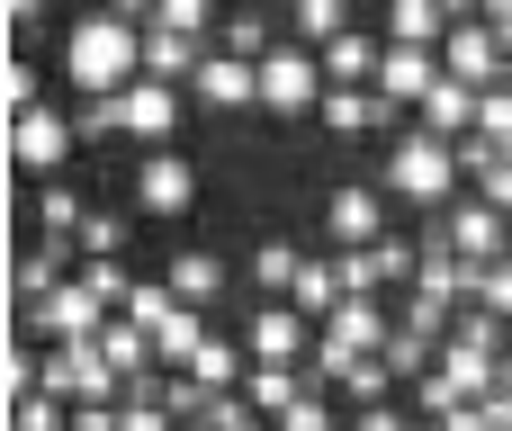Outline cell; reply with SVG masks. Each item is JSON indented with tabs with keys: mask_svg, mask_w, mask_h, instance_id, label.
Listing matches in <instances>:
<instances>
[{
	"mask_svg": "<svg viewBox=\"0 0 512 431\" xmlns=\"http://www.w3.org/2000/svg\"><path fill=\"white\" fill-rule=\"evenodd\" d=\"M477 99H486V90L441 81V90L423 99V117H414V126H423V135H441V144H468V135H477Z\"/></svg>",
	"mask_w": 512,
	"mask_h": 431,
	"instance_id": "d6986e66",
	"label": "cell"
},
{
	"mask_svg": "<svg viewBox=\"0 0 512 431\" xmlns=\"http://www.w3.org/2000/svg\"><path fill=\"white\" fill-rule=\"evenodd\" d=\"M189 90H198V108H261V63H234V54H207Z\"/></svg>",
	"mask_w": 512,
	"mask_h": 431,
	"instance_id": "9a60e30c",
	"label": "cell"
},
{
	"mask_svg": "<svg viewBox=\"0 0 512 431\" xmlns=\"http://www.w3.org/2000/svg\"><path fill=\"white\" fill-rule=\"evenodd\" d=\"M468 306H486L495 324H512V261H495V270H468Z\"/></svg>",
	"mask_w": 512,
	"mask_h": 431,
	"instance_id": "1f68e13d",
	"label": "cell"
},
{
	"mask_svg": "<svg viewBox=\"0 0 512 431\" xmlns=\"http://www.w3.org/2000/svg\"><path fill=\"white\" fill-rule=\"evenodd\" d=\"M162 279H171V297H180V306H198V315H207V306L225 297V279H234V270H225L216 252H171V270H162Z\"/></svg>",
	"mask_w": 512,
	"mask_h": 431,
	"instance_id": "ffe728a7",
	"label": "cell"
},
{
	"mask_svg": "<svg viewBox=\"0 0 512 431\" xmlns=\"http://www.w3.org/2000/svg\"><path fill=\"white\" fill-rule=\"evenodd\" d=\"M99 333H108V306H99L81 279H63L54 297L18 306V342H36V351H63V342H99Z\"/></svg>",
	"mask_w": 512,
	"mask_h": 431,
	"instance_id": "3957f363",
	"label": "cell"
},
{
	"mask_svg": "<svg viewBox=\"0 0 512 431\" xmlns=\"http://www.w3.org/2000/svg\"><path fill=\"white\" fill-rule=\"evenodd\" d=\"M306 369H315V360H306ZM315 387L342 396V405H360V414H378V405L396 396V369H387V360H342V369H315Z\"/></svg>",
	"mask_w": 512,
	"mask_h": 431,
	"instance_id": "e0dca14e",
	"label": "cell"
},
{
	"mask_svg": "<svg viewBox=\"0 0 512 431\" xmlns=\"http://www.w3.org/2000/svg\"><path fill=\"white\" fill-rule=\"evenodd\" d=\"M234 431H270V423H234Z\"/></svg>",
	"mask_w": 512,
	"mask_h": 431,
	"instance_id": "ee69618b",
	"label": "cell"
},
{
	"mask_svg": "<svg viewBox=\"0 0 512 431\" xmlns=\"http://www.w3.org/2000/svg\"><path fill=\"white\" fill-rule=\"evenodd\" d=\"M324 234H333V252H378V243H387V189L342 180V189L324 198Z\"/></svg>",
	"mask_w": 512,
	"mask_h": 431,
	"instance_id": "30bf717a",
	"label": "cell"
},
{
	"mask_svg": "<svg viewBox=\"0 0 512 431\" xmlns=\"http://www.w3.org/2000/svg\"><path fill=\"white\" fill-rule=\"evenodd\" d=\"M297 270H306V252H297V243H261V252H252V288H261V297H288V288H297Z\"/></svg>",
	"mask_w": 512,
	"mask_h": 431,
	"instance_id": "f1b7e54d",
	"label": "cell"
},
{
	"mask_svg": "<svg viewBox=\"0 0 512 431\" xmlns=\"http://www.w3.org/2000/svg\"><path fill=\"white\" fill-rule=\"evenodd\" d=\"M441 431H495V405H459V414H450Z\"/></svg>",
	"mask_w": 512,
	"mask_h": 431,
	"instance_id": "ab89813d",
	"label": "cell"
},
{
	"mask_svg": "<svg viewBox=\"0 0 512 431\" xmlns=\"http://www.w3.org/2000/svg\"><path fill=\"white\" fill-rule=\"evenodd\" d=\"M81 225H90V198H81L72 180H45V189H36V234H72V243H81Z\"/></svg>",
	"mask_w": 512,
	"mask_h": 431,
	"instance_id": "4316f807",
	"label": "cell"
},
{
	"mask_svg": "<svg viewBox=\"0 0 512 431\" xmlns=\"http://www.w3.org/2000/svg\"><path fill=\"white\" fill-rule=\"evenodd\" d=\"M306 396H315V369H252V378H243V405H252L261 423H279V414L306 405Z\"/></svg>",
	"mask_w": 512,
	"mask_h": 431,
	"instance_id": "44dd1931",
	"label": "cell"
},
{
	"mask_svg": "<svg viewBox=\"0 0 512 431\" xmlns=\"http://www.w3.org/2000/svg\"><path fill=\"white\" fill-rule=\"evenodd\" d=\"M333 99V81H324V54H306V45H279L270 63H261V108L270 117H315Z\"/></svg>",
	"mask_w": 512,
	"mask_h": 431,
	"instance_id": "8992f818",
	"label": "cell"
},
{
	"mask_svg": "<svg viewBox=\"0 0 512 431\" xmlns=\"http://www.w3.org/2000/svg\"><path fill=\"white\" fill-rule=\"evenodd\" d=\"M459 405H495V387H504V360H486V351H468V342H441V369H432Z\"/></svg>",
	"mask_w": 512,
	"mask_h": 431,
	"instance_id": "2e32d148",
	"label": "cell"
},
{
	"mask_svg": "<svg viewBox=\"0 0 512 431\" xmlns=\"http://www.w3.org/2000/svg\"><path fill=\"white\" fill-rule=\"evenodd\" d=\"M144 27H171V36H198V45H216L225 9H216V0H153V9H144Z\"/></svg>",
	"mask_w": 512,
	"mask_h": 431,
	"instance_id": "484cf974",
	"label": "cell"
},
{
	"mask_svg": "<svg viewBox=\"0 0 512 431\" xmlns=\"http://www.w3.org/2000/svg\"><path fill=\"white\" fill-rule=\"evenodd\" d=\"M81 153V126H72V108H36V117H9V162H18V180H63V162Z\"/></svg>",
	"mask_w": 512,
	"mask_h": 431,
	"instance_id": "5b68a950",
	"label": "cell"
},
{
	"mask_svg": "<svg viewBox=\"0 0 512 431\" xmlns=\"http://www.w3.org/2000/svg\"><path fill=\"white\" fill-rule=\"evenodd\" d=\"M423 431H441V423H423Z\"/></svg>",
	"mask_w": 512,
	"mask_h": 431,
	"instance_id": "f6af8a7d",
	"label": "cell"
},
{
	"mask_svg": "<svg viewBox=\"0 0 512 431\" xmlns=\"http://www.w3.org/2000/svg\"><path fill=\"white\" fill-rule=\"evenodd\" d=\"M441 72H450L459 90H504V45H495L486 9H459V27H450V45H441Z\"/></svg>",
	"mask_w": 512,
	"mask_h": 431,
	"instance_id": "9c48e42d",
	"label": "cell"
},
{
	"mask_svg": "<svg viewBox=\"0 0 512 431\" xmlns=\"http://www.w3.org/2000/svg\"><path fill=\"white\" fill-rule=\"evenodd\" d=\"M72 126H81V144H117V135H126L117 99H72Z\"/></svg>",
	"mask_w": 512,
	"mask_h": 431,
	"instance_id": "836d02e7",
	"label": "cell"
},
{
	"mask_svg": "<svg viewBox=\"0 0 512 431\" xmlns=\"http://www.w3.org/2000/svg\"><path fill=\"white\" fill-rule=\"evenodd\" d=\"M333 270H342V297H378L387 288V261L378 252H333Z\"/></svg>",
	"mask_w": 512,
	"mask_h": 431,
	"instance_id": "e575fe53",
	"label": "cell"
},
{
	"mask_svg": "<svg viewBox=\"0 0 512 431\" xmlns=\"http://www.w3.org/2000/svg\"><path fill=\"white\" fill-rule=\"evenodd\" d=\"M288 306H297V315H306V324H333V315H342V306H351V297H342V270H333V261H315V252H306V270H297V288H288Z\"/></svg>",
	"mask_w": 512,
	"mask_h": 431,
	"instance_id": "7402d4cb",
	"label": "cell"
},
{
	"mask_svg": "<svg viewBox=\"0 0 512 431\" xmlns=\"http://www.w3.org/2000/svg\"><path fill=\"white\" fill-rule=\"evenodd\" d=\"M459 27V0H396L387 9V45H414V54H441Z\"/></svg>",
	"mask_w": 512,
	"mask_h": 431,
	"instance_id": "5bb4252c",
	"label": "cell"
},
{
	"mask_svg": "<svg viewBox=\"0 0 512 431\" xmlns=\"http://www.w3.org/2000/svg\"><path fill=\"white\" fill-rule=\"evenodd\" d=\"M243 351H252V369H306V360H315V324H306L288 297H261Z\"/></svg>",
	"mask_w": 512,
	"mask_h": 431,
	"instance_id": "52a82bcc",
	"label": "cell"
},
{
	"mask_svg": "<svg viewBox=\"0 0 512 431\" xmlns=\"http://www.w3.org/2000/svg\"><path fill=\"white\" fill-rule=\"evenodd\" d=\"M36 27H45V9H36V0H9V54H27Z\"/></svg>",
	"mask_w": 512,
	"mask_h": 431,
	"instance_id": "74e56055",
	"label": "cell"
},
{
	"mask_svg": "<svg viewBox=\"0 0 512 431\" xmlns=\"http://www.w3.org/2000/svg\"><path fill=\"white\" fill-rule=\"evenodd\" d=\"M9 431H72V405H54V396H27V405H9Z\"/></svg>",
	"mask_w": 512,
	"mask_h": 431,
	"instance_id": "d590c367",
	"label": "cell"
},
{
	"mask_svg": "<svg viewBox=\"0 0 512 431\" xmlns=\"http://www.w3.org/2000/svg\"><path fill=\"white\" fill-rule=\"evenodd\" d=\"M441 234H450V252H459L468 270H495V261H512V216H504V207H486V198L450 207V216H441Z\"/></svg>",
	"mask_w": 512,
	"mask_h": 431,
	"instance_id": "8fae6325",
	"label": "cell"
},
{
	"mask_svg": "<svg viewBox=\"0 0 512 431\" xmlns=\"http://www.w3.org/2000/svg\"><path fill=\"white\" fill-rule=\"evenodd\" d=\"M99 360H108V369H117L126 387H135L144 369H162V351H153V333H135L126 315H108V333H99Z\"/></svg>",
	"mask_w": 512,
	"mask_h": 431,
	"instance_id": "d4e9b609",
	"label": "cell"
},
{
	"mask_svg": "<svg viewBox=\"0 0 512 431\" xmlns=\"http://www.w3.org/2000/svg\"><path fill=\"white\" fill-rule=\"evenodd\" d=\"M207 54H216V45H198V36H171V27H144V81H171V90H189Z\"/></svg>",
	"mask_w": 512,
	"mask_h": 431,
	"instance_id": "ac0fdd59",
	"label": "cell"
},
{
	"mask_svg": "<svg viewBox=\"0 0 512 431\" xmlns=\"http://www.w3.org/2000/svg\"><path fill=\"white\" fill-rule=\"evenodd\" d=\"M126 198H135V216L171 225V216H189V207H198V162H189V153H144Z\"/></svg>",
	"mask_w": 512,
	"mask_h": 431,
	"instance_id": "ba28073f",
	"label": "cell"
},
{
	"mask_svg": "<svg viewBox=\"0 0 512 431\" xmlns=\"http://www.w3.org/2000/svg\"><path fill=\"white\" fill-rule=\"evenodd\" d=\"M342 36H351V9H342V0H297V9H288V45L324 54V45H342Z\"/></svg>",
	"mask_w": 512,
	"mask_h": 431,
	"instance_id": "603a6c76",
	"label": "cell"
},
{
	"mask_svg": "<svg viewBox=\"0 0 512 431\" xmlns=\"http://www.w3.org/2000/svg\"><path fill=\"white\" fill-rule=\"evenodd\" d=\"M126 423V405H72V431H117Z\"/></svg>",
	"mask_w": 512,
	"mask_h": 431,
	"instance_id": "f35d334b",
	"label": "cell"
},
{
	"mask_svg": "<svg viewBox=\"0 0 512 431\" xmlns=\"http://www.w3.org/2000/svg\"><path fill=\"white\" fill-rule=\"evenodd\" d=\"M126 252V216L117 207H90V225H81V261H117Z\"/></svg>",
	"mask_w": 512,
	"mask_h": 431,
	"instance_id": "d6a6232c",
	"label": "cell"
},
{
	"mask_svg": "<svg viewBox=\"0 0 512 431\" xmlns=\"http://www.w3.org/2000/svg\"><path fill=\"white\" fill-rule=\"evenodd\" d=\"M270 431H333V396L315 387L306 405H288V414H279V423H270Z\"/></svg>",
	"mask_w": 512,
	"mask_h": 431,
	"instance_id": "8d00e7d4",
	"label": "cell"
},
{
	"mask_svg": "<svg viewBox=\"0 0 512 431\" xmlns=\"http://www.w3.org/2000/svg\"><path fill=\"white\" fill-rule=\"evenodd\" d=\"M351 431H423V423H405L396 405H378V414H360V423H351Z\"/></svg>",
	"mask_w": 512,
	"mask_h": 431,
	"instance_id": "b9f144b4",
	"label": "cell"
},
{
	"mask_svg": "<svg viewBox=\"0 0 512 431\" xmlns=\"http://www.w3.org/2000/svg\"><path fill=\"white\" fill-rule=\"evenodd\" d=\"M315 117H324L333 135H378V126H396V108H387L378 90H333V99H324Z\"/></svg>",
	"mask_w": 512,
	"mask_h": 431,
	"instance_id": "cb8c5ba5",
	"label": "cell"
},
{
	"mask_svg": "<svg viewBox=\"0 0 512 431\" xmlns=\"http://www.w3.org/2000/svg\"><path fill=\"white\" fill-rule=\"evenodd\" d=\"M36 396H54V405H126V378L99 360V342H63V351H45Z\"/></svg>",
	"mask_w": 512,
	"mask_h": 431,
	"instance_id": "277c9868",
	"label": "cell"
},
{
	"mask_svg": "<svg viewBox=\"0 0 512 431\" xmlns=\"http://www.w3.org/2000/svg\"><path fill=\"white\" fill-rule=\"evenodd\" d=\"M441 81H450L441 54H414V45H387V63H378V99H387V108H414V117H423V99H432Z\"/></svg>",
	"mask_w": 512,
	"mask_h": 431,
	"instance_id": "7c38bea8",
	"label": "cell"
},
{
	"mask_svg": "<svg viewBox=\"0 0 512 431\" xmlns=\"http://www.w3.org/2000/svg\"><path fill=\"white\" fill-rule=\"evenodd\" d=\"M144 9L153 0H126V9H90L63 27V90L72 99H126L144 81Z\"/></svg>",
	"mask_w": 512,
	"mask_h": 431,
	"instance_id": "6da1fadb",
	"label": "cell"
},
{
	"mask_svg": "<svg viewBox=\"0 0 512 431\" xmlns=\"http://www.w3.org/2000/svg\"><path fill=\"white\" fill-rule=\"evenodd\" d=\"M180 315V297H171V279H135V297H126V324L135 333H162Z\"/></svg>",
	"mask_w": 512,
	"mask_h": 431,
	"instance_id": "f546056e",
	"label": "cell"
},
{
	"mask_svg": "<svg viewBox=\"0 0 512 431\" xmlns=\"http://www.w3.org/2000/svg\"><path fill=\"white\" fill-rule=\"evenodd\" d=\"M153 351H162V369H189V360L207 351V315H198V306H180V315L153 333Z\"/></svg>",
	"mask_w": 512,
	"mask_h": 431,
	"instance_id": "83f0119b",
	"label": "cell"
},
{
	"mask_svg": "<svg viewBox=\"0 0 512 431\" xmlns=\"http://www.w3.org/2000/svg\"><path fill=\"white\" fill-rule=\"evenodd\" d=\"M117 117H126V135H135V144L171 153V126H180V90H171V81H135V90L117 99Z\"/></svg>",
	"mask_w": 512,
	"mask_h": 431,
	"instance_id": "4fadbf2b",
	"label": "cell"
},
{
	"mask_svg": "<svg viewBox=\"0 0 512 431\" xmlns=\"http://www.w3.org/2000/svg\"><path fill=\"white\" fill-rule=\"evenodd\" d=\"M0 99H9V117H36V108H45V72H36L27 54H9V72H0Z\"/></svg>",
	"mask_w": 512,
	"mask_h": 431,
	"instance_id": "4dcf8cb0",
	"label": "cell"
},
{
	"mask_svg": "<svg viewBox=\"0 0 512 431\" xmlns=\"http://www.w3.org/2000/svg\"><path fill=\"white\" fill-rule=\"evenodd\" d=\"M486 27H495V45H504V63H512V0H486Z\"/></svg>",
	"mask_w": 512,
	"mask_h": 431,
	"instance_id": "60d3db41",
	"label": "cell"
},
{
	"mask_svg": "<svg viewBox=\"0 0 512 431\" xmlns=\"http://www.w3.org/2000/svg\"><path fill=\"white\" fill-rule=\"evenodd\" d=\"M459 180H468V171H459V144L423 135V126H396V144H387V171H378V189H387V198L441 207V198H450Z\"/></svg>",
	"mask_w": 512,
	"mask_h": 431,
	"instance_id": "7a4b0ae2",
	"label": "cell"
},
{
	"mask_svg": "<svg viewBox=\"0 0 512 431\" xmlns=\"http://www.w3.org/2000/svg\"><path fill=\"white\" fill-rule=\"evenodd\" d=\"M495 405H512V360H504V387H495Z\"/></svg>",
	"mask_w": 512,
	"mask_h": 431,
	"instance_id": "7bdbcfd3",
	"label": "cell"
}]
</instances>
